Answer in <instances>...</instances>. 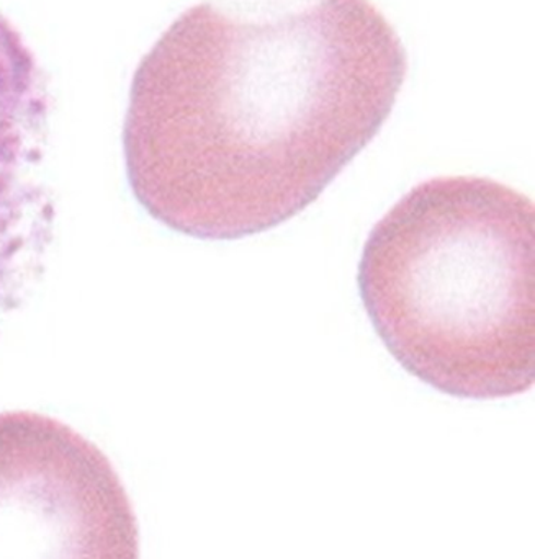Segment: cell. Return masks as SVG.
<instances>
[{
	"label": "cell",
	"instance_id": "6da1fadb",
	"mask_svg": "<svg viewBox=\"0 0 535 559\" xmlns=\"http://www.w3.org/2000/svg\"><path fill=\"white\" fill-rule=\"evenodd\" d=\"M408 56L370 0L268 15L199 3L141 59L123 144L134 195L200 239L300 215L377 136Z\"/></svg>",
	"mask_w": 535,
	"mask_h": 559
},
{
	"label": "cell",
	"instance_id": "7a4b0ae2",
	"mask_svg": "<svg viewBox=\"0 0 535 559\" xmlns=\"http://www.w3.org/2000/svg\"><path fill=\"white\" fill-rule=\"evenodd\" d=\"M535 210L485 177H436L370 233L364 306L390 354L429 386L498 400L534 386Z\"/></svg>",
	"mask_w": 535,
	"mask_h": 559
},
{
	"label": "cell",
	"instance_id": "3957f363",
	"mask_svg": "<svg viewBox=\"0 0 535 559\" xmlns=\"http://www.w3.org/2000/svg\"><path fill=\"white\" fill-rule=\"evenodd\" d=\"M0 559H140L120 476L61 420L0 414Z\"/></svg>",
	"mask_w": 535,
	"mask_h": 559
}]
</instances>
